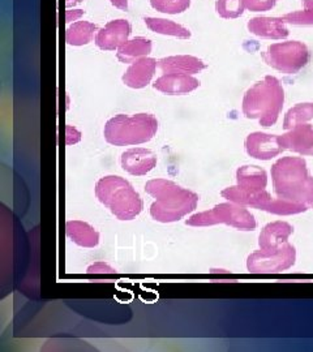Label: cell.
<instances>
[{"label": "cell", "instance_id": "cell-1", "mask_svg": "<svg viewBox=\"0 0 313 352\" xmlns=\"http://www.w3.org/2000/svg\"><path fill=\"white\" fill-rule=\"evenodd\" d=\"M145 190L154 199L151 205V218L161 223H174L192 213L199 204V195L177 186L173 180L153 179Z\"/></svg>", "mask_w": 313, "mask_h": 352}, {"label": "cell", "instance_id": "cell-2", "mask_svg": "<svg viewBox=\"0 0 313 352\" xmlns=\"http://www.w3.org/2000/svg\"><path fill=\"white\" fill-rule=\"evenodd\" d=\"M272 180L278 199L312 206L313 177L301 157L279 158L272 167Z\"/></svg>", "mask_w": 313, "mask_h": 352}, {"label": "cell", "instance_id": "cell-3", "mask_svg": "<svg viewBox=\"0 0 313 352\" xmlns=\"http://www.w3.org/2000/svg\"><path fill=\"white\" fill-rule=\"evenodd\" d=\"M285 90L274 76H265L244 94L241 110L247 119L257 120L260 126H274L282 113Z\"/></svg>", "mask_w": 313, "mask_h": 352}, {"label": "cell", "instance_id": "cell-4", "mask_svg": "<svg viewBox=\"0 0 313 352\" xmlns=\"http://www.w3.org/2000/svg\"><path fill=\"white\" fill-rule=\"evenodd\" d=\"M96 196L119 221H132L144 208L141 196L122 176L100 177L96 183Z\"/></svg>", "mask_w": 313, "mask_h": 352}, {"label": "cell", "instance_id": "cell-5", "mask_svg": "<svg viewBox=\"0 0 313 352\" xmlns=\"http://www.w3.org/2000/svg\"><path fill=\"white\" fill-rule=\"evenodd\" d=\"M157 132L158 120L151 113H136L132 116L119 113L107 120L103 136L114 146H132L149 142Z\"/></svg>", "mask_w": 313, "mask_h": 352}, {"label": "cell", "instance_id": "cell-6", "mask_svg": "<svg viewBox=\"0 0 313 352\" xmlns=\"http://www.w3.org/2000/svg\"><path fill=\"white\" fill-rule=\"evenodd\" d=\"M186 225L191 227L227 225L241 231H250L257 226L253 214L246 206L231 201L218 204L211 210L193 214L186 221Z\"/></svg>", "mask_w": 313, "mask_h": 352}, {"label": "cell", "instance_id": "cell-7", "mask_svg": "<svg viewBox=\"0 0 313 352\" xmlns=\"http://www.w3.org/2000/svg\"><path fill=\"white\" fill-rule=\"evenodd\" d=\"M263 62L285 75H296L308 64L311 52L301 41H285L268 46L261 54Z\"/></svg>", "mask_w": 313, "mask_h": 352}, {"label": "cell", "instance_id": "cell-8", "mask_svg": "<svg viewBox=\"0 0 313 352\" xmlns=\"http://www.w3.org/2000/svg\"><path fill=\"white\" fill-rule=\"evenodd\" d=\"M296 261V250L286 243L277 248H260L247 258V269L255 274H274L288 270Z\"/></svg>", "mask_w": 313, "mask_h": 352}, {"label": "cell", "instance_id": "cell-9", "mask_svg": "<svg viewBox=\"0 0 313 352\" xmlns=\"http://www.w3.org/2000/svg\"><path fill=\"white\" fill-rule=\"evenodd\" d=\"M132 26L125 19L107 23L96 34V45L103 51H118L129 39Z\"/></svg>", "mask_w": 313, "mask_h": 352}, {"label": "cell", "instance_id": "cell-10", "mask_svg": "<svg viewBox=\"0 0 313 352\" xmlns=\"http://www.w3.org/2000/svg\"><path fill=\"white\" fill-rule=\"evenodd\" d=\"M244 148L250 157L260 161H270L285 151L279 144V136L263 132H253L248 135Z\"/></svg>", "mask_w": 313, "mask_h": 352}, {"label": "cell", "instance_id": "cell-11", "mask_svg": "<svg viewBox=\"0 0 313 352\" xmlns=\"http://www.w3.org/2000/svg\"><path fill=\"white\" fill-rule=\"evenodd\" d=\"M158 158L154 151L145 148H132L122 154L120 164L123 170L133 176L149 174L157 166Z\"/></svg>", "mask_w": 313, "mask_h": 352}, {"label": "cell", "instance_id": "cell-12", "mask_svg": "<svg viewBox=\"0 0 313 352\" xmlns=\"http://www.w3.org/2000/svg\"><path fill=\"white\" fill-rule=\"evenodd\" d=\"M279 144L285 151L313 157V126L301 124L279 136Z\"/></svg>", "mask_w": 313, "mask_h": 352}, {"label": "cell", "instance_id": "cell-13", "mask_svg": "<svg viewBox=\"0 0 313 352\" xmlns=\"http://www.w3.org/2000/svg\"><path fill=\"white\" fill-rule=\"evenodd\" d=\"M247 28L250 34L263 39H286L290 34L283 17H253Z\"/></svg>", "mask_w": 313, "mask_h": 352}, {"label": "cell", "instance_id": "cell-14", "mask_svg": "<svg viewBox=\"0 0 313 352\" xmlns=\"http://www.w3.org/2000/svg\"><path fill=\"white\" fill-rule=\"evenodd\" d=\"M200 87V81L191 75L164 74L153 84V88L167 96H183Z\"/></svg>", "mask_w": 313, "mask_h": 352}, {"label": "cell", "instance_id": "cell-15", "mask_svg": "<svg viewBox=\"0 0 313 352\" xmlns=\"http://www.w3.org/2000/svg\"><path fill=\"white\" fill-rule=\"evenodd\" d=\"M221 196L227 201L235 202L246 208H255L259 210H265V208L269 205V202L273 200L272 195L269 192L263 190H248V189L240 188L239 186L228 187L221 192Z\"/></svg>", "mask_w": 313, "mask_h": 352}, {"label": "cell", "instance_id": "cell-16", "mask_svg": "<svg viewBox=\"0 0 313 352\" xmlns=\"http://www.w3.org/2000/svg\"><path fill=\"white\" fill-rule=\"evenodd\" d=\"M158 62L153 58H142L131 64L122 77L125 87L131 89H142L148 87L154 77Z\"/></svg>", "mask_w": 313, "mask_h": 352}, {"label": "cell", "instance_id": "cell-17", "mask_svg": "<svg viewBox=\"0 0 313 352\" xmlns=\"http://www.w3.org/2000/svg\"><path fill=\"white\" fill-rule=\"evenodd\" d=\"M158 67L164 74H179V75H196L200 74L206 64L197 56L192 55H174L158 60Z\"/></svg>", "mask_w": 313, "mask_h": 352}, {"label": "cell", "instance_id": "cell-18", "mask_svg": "<svg viewBox=\"0 0 313 352\" xmlns=\"http://www.w3.org/2000/svg\"><path fill=\"white\" fill-rule=\"evenodd\" d=\"M294 227L288 222L277 221L263 227L259 236L260 248H277L288 243V238L292 235Z\"/></svg>", "mask_w": 313, "mask_h": 352}, {"label": "cell", "instance_id": "cell-19", "mask_svg": "<svg viewBox=\"0 0 313 352\" xmlns=\"http://www.w3.org/2000/svg\"><path fill=\"white\" fill-rule=\"evenodd\" d=\"M65 234L83 248H94L100 244V232L83 221H68L65 223Z\"/></svg>", "mask_w": 313, "mask_h": 352}, {"label": "cell", "instance_id": "cell-20", "mask_svg": "<svg viewBox=\"0 0 313 352\" xmlns=\"http://www.w3.org/2000/svg\"><path fill=\"white\" fill-rule=\"evenodd\" d=\"M153 45L151 39L145 37H136L128 39L125 45L116 52L119 62L132 64L142 58H147L151 52Z\"/></svg>", "mask_w": 313, "mask_h": 352}, {"label": "cell", "instance_id": "cell-21", "mask_svg": "<svg viewBox=\"0 0 313 352\" xmlns=\"http://www.w3.org/2000/svg\"><path fill=\"white\" fill-rule=\"evenodd\" d=\"M237 186L248 190H263L268 186V175L259 166H241L237 170Z\"/></svg>", "mask_w": 313, "mask_h": 352}, {"label": "cell", "instance_id": "cell-22", "mask_svg": "<svg viewBox=\"0 0 313 352\" xmlns=\"http://www.w3.org/2000/svg\"><path fill=\"white\" fill-rule=\"evenodd\" d=\"M144 21L153 33H157L161 36L179 38V39L191 38L189 29H187L186 26L177 24L173 20L161 19V17H145Z\"/></svg>", "mask_w": 313, "mask_h": 352}, {"label": "cell", "instance_id": "cell-23", "mask_svg": "<svg viewBox=\"0 0 313 352\" xmlns=\"http://www.w3.org/2000/svg\"><path fill=\"white\" fill-rule=\"evenodd\" d=\"M97 32V26L90 21H76L72 25L67 28L65 32V41L69 46H85L93 39H96L94 34Z\"/></svg>", "mask_w": 313, "mask_h": 352}, {"label": "cell", "instance_id": "cell-24", "mask_svg": "<svg viewBox=\"0 0 313 352\" xmlns=\"http://www.w3.org/2000/svg\"><path fill=\"white\" fill-rule=\"evenodd\" d=\"M313 120V102L298 103L288 110L283 119V128L286 131L292 129L294 126L305 124Z\"/></svg>", "mask_w": 313, "mask_h": 352}, {"label": "cell", "instance_id": "cell-25", "mask_svg": "<svg viewBox=\"0 0 313 352\" xmlns=\"http://www.w3.org/2000/svg\"><path fill=\"white\" fill-rule=\"evenodd\" d=\"M308 209L307 205L301 202L288 201L283 199H273L269 205L265 208L263 212H268L276 215H295V214L304 213Z\"/></svg>", "mask_w": 313, "mask_h": 352}, {"label": "cell", "instance_id": "cell-26", "mask_svg": "<svg viewBox=\"0 0 313 352\" xmlns=\"http://www.w3.org/2000/svg\"><path fill=\"white\" fill-rule=\"evenodd\" d=\"M301 11L290 12L283 16L286 24L295 26H313V0H303Z\"/></svg>", "mask_w": 313, "mask_h": 352}, {"label": "cell", "instance_id": "cell-27", "mask_svg": "<svg viewBox=\"0 0 313 352\" xmlns=\"http://www.w3.org/2000/svg\"><path fill=\"white\" fill-rule=\"evenodd\" d=\"M246 1L244 0H217L215 1V11L219 17L225 20L238 19L246 11Z\"/></svg>", "mask_w": 313, "mask_h": 352}, {"label": "cell", "instance_id": "cell-28", "mask_svg": "<svg viewBox=\"0 0 313 352\" xmlns=\"http://www.w3.org/2000/svg\"><path fill=\"white\" fill-rule=\"evenodd\" d=\"M151 6L164 14H180L191 7V0H151Z\"/></svg>", "mask_w": 313, "mask_h": 352}, {"label": "cell", "instance_id": "cell-29", "mask_svg": "<svg viewBox=\"0 0 313 352\" xmlns=\"http://www.w3.org/2000/svg\"><path fill=\"white\" fill-rule=\"evenodd\" d=\"M246 8L250 12H268L276 7L278 0H244Z\"/></svg>", "mask_w": 313, "mask_h": 352}, {"label": "cell", "instance_id": "cell-30", "mask_svg": "<svg viewBox=\"0 0 313 352\" xmlns=\"http://www.w3.org/2000/svg\"><path fill=\"white\" fill-rule=\"evenodd\" d=\"M116 270L105 263H96L88 267V274H114Z\"/></svg>", "mask_w": 313, "mask_h": 352}, {"label": "cell", "instance_id": "cell-31", "mask_svg": "<svg viewBox=\"0 0 313 352\" xmlns=\"http://www.w3.org/2000/svg\"><path fill=\"white\" fill-rule=\"evenodd\" d=\"M81 140V132L75 126H67L65 128V142L67 145H75Z\"/></svg>", "mask_w": 313, "mask_h": 352}, {"label": "cell", "instance_id": "cell-32", "mask_svg": "<svg viewBox=\"0 0 313 352\" xmlns=\"http://www.w3.org/2000/svg\"><path fill=\"white\" fill-rule=\"evenodd\" d=\"M85 14V11L83 10H69L65 12V23L71 24L74 21H78V19H81Z\"/></svg>", "mask_w": 313, "mask_h": 352}, {"label": "cell", "instance_id": "cell-33", "mask_svg": "<svg viewBox=\"0 0 313 352\" xmlns=\"http://www.w3.org/2000/svg\"><path fill=\"white\" fill-rule=\"evenodd\" d=\"M110 3H111V6H114L115 8H118V10H120V11H128V8H129V6H128V0H110Z\"/></svg>", "mask_w": 313, "mask_h": 352}, {"label": "cell", "instance_id": "cell-34", "mask_svg": "<svg viewBox=\"0 0 313 352\" xmlns=\"http://www.w3.org/2000/svg\"><path fill=\"white\" fill-rule=\"evenodd\" d=\"M83 0H65V6L68 7V8H72V7H75L77 4H80Z\"/></svg>", "mask_w": 313, "mask_h": 352}, {"label": "cell", "instance_id": "cell-35", "mask_svg": "<svg viewBox=\"0 0 313 352\" xmlns=\"http://www.w3.org/2000/svg\"><path fill=\"white\" fill-rule=\"evenodd\" d=\"M311 208H312V209H313V204H312V206H311Z\"/></svg>", "mask_w": 313, "mask_h": 352}]
</instances>
